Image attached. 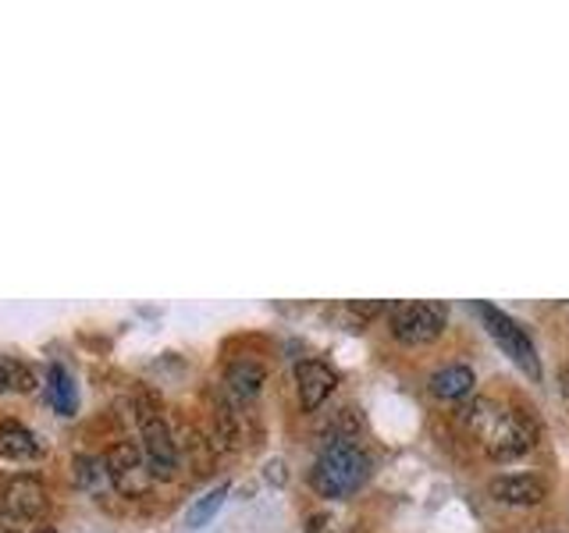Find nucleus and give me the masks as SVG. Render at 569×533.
<instances>
[{
  "mask_svg": "<svg viewBox=\"0 0 569 533\" xmlns=\"http://www.w3.org/2000/svg\"><path fill=\"white\" fill-rule=\"evenodd\" d=\"M136 420H139V449H142V455H147L153 476L171 480L178 470V441L171 434L168 420L160 416V409L153 402H142V399H139Z\"/></svg>",
  "mask_w": 569,
  "mask_h": 533,
  "instance_id": "obj_3",
  "label": "nucleus"
},
{
  "mask_svg": "<svg viewBox=\"0 0 569 533\" xmlns=\"http://www.w3.org/2000/svg\"><path fill=\"white\" fill-rule=\"evenodd\" d=\"M445 320L449 313L441 302H399V306H391V334L406 345H427L441 338Z\"/></svg>",
  "mask_w": 569,
  "mask_h": 533,
  "instance_id": "obj_5",
  "label": "nucleus"
},
{
  "mask_svg": "<svg viewBox=\"0 0 569 533\" xmlns=\"http://www.w3.org/2000/svg\"><path fill=\"white\" fill-rule=\"evenodd\" d=\"M349 310L360 316H378L385 310V302H349Z\"/></svg>",
  "mask_w": 569,
  "mask_h": 533,
  "instance_id": "obj_18",
  "label": "nucleus"
},
{
  "mask_svg": "<svg viewBox=\"0 0 569 533\" xmlns=\"http://www.w3.org/2000/svg\"><path fill=\"white\" fill-rule=\"evenodd\" d=\"M107 459V473H111V487L124 497H142L153 487V470L147 455L136 441H118L111 452L103 455Z\"/></svg>",
  "mask_w": 569,
  "mask_h": 533,
  "instance_id": "obj_6",
  "label": "nucleus"
},
{
  "mask_svg": "<svg viewBox=\"0 0 569 533\" xmlns=\"http://www.w3.org/2000/svg\"><path fill=\"white\" fill-rule=\"evenodd\" d=\"M296 388H299V405L313 413V409L325 405L335 388H338V373L325 360H299L296 363Z\"/></svg>",
  "mask_w": 569,
  "mask_h": 533,
  "instance_id": "obj_8",
  "label": "nucleus"
},
{
  "mask_svg": "<svg viewBox=\"0 0 569 533\" xmlns=\"http://www.w3.org/2000/svg\"><path fill=\"white\" fill-rule=\"evenodd\" d=\"M491 497L498 505H509V509H533L541 505L548 497V484L538 473H502V476H491L488 484Z\"/></svg>",
  "mask_w": 569,
  "mask_h": 533,
  "instance_id": "obj_7",
  "label": "nucleus"
},
{
  "mask_svg": "<svg viewBox=\"0 0 569 533\" xmlns=\"http://www.w3.org/2000/svg\"><path fill=\"white\" fill-rule=\"evenodd\" d=\"M0 455L4 459H36L40 455V441L22 423L4 420L0 423Z\"/></svg>",
  "mask_w": 569,
  "mask_h": 533,
  "instance_id": "obj_14",
  "label": "nucleus"
},
{
  "mask_svg": "<svg viewBox=\"0 0 569 533\" xmlns=\"http://www.w3.org/2000/svg\"><path fill=\"white\" fill-rule=\"evenodd\" d=\"M473 384H477V378H473V370H470V366L449 363V366H441V370L431 373V384H427V388H431V395H435V399L456 402V399L473 395Z\"/></svg>",
  "mask_w": 569,
  "mask_h": 533,
  "instance_id": "obj_11",
  "label": "nucleus"
},
{
  "mask_svg": "<svg viewBox=\"0 0 569 533\" xmlns=\"http://www.w3.org/2000/svg\"><path fill=\"white\" fill-rule=\"evenodd\" d=\"M307 533H352V526L349 520H342V515H335V512H317L310 515Z\"/></svg>",
  "mask_w": 569,
  "mask_h": 533,
  "instance_id": "obj_17",
  "label": "nucleus"
},
{
  "mask_svg": "<svg viewBox=\"0 0 569 533\" xmlns=\"http://www.w3.org/2000/svg\"><path fill=\"white\" fill-rule=\"evenodd\" d=\"M32 388H36L32 366L11 360V355H0V395L4 391H32Z\"/></svg>",
  "mask_w": 569,
  "mask_h": 533,
  "instance_id": "obj_16",
  "label": "nucleus"
},
{
  "mask_svg": "<svg viewBox=\"0 0 569 533\" xmlns=\"http://www.w3.org/2000/svg\"><path fill=\"white\" fill-rule=\"evenodd\" d=\"M40 533H58V530H40Z\"/></svg>",
  "mask_w": 569,
  "mask_h": 533,
  "instance_id": "obj_19",
  "label": "nucleus"
},
{
  "mask_svg": "<svg viewBox=\"0 0 569 533\" xmlns=\"http://www.w3.org/2000/svg\"><path fill=\"white\" fill-rule=\"evenodd\" d=\"M71 484L86 494H103L111 487V473H107V459L100 455H76L71 459Z\"/></svg>",
  "mask_w": 569,
  "mask_h": 533,
  "instance_id": "obj_12",
  "label": "nucleus"
},
{
  "mask_svg": "<svg viewBox=\"0 0 569 533\" xmlns=\"http://www.w3.org/2000/svg\"><path fill=\"white\" fill-rule=\"evenodd\" d=\"M0 505H4L8 515L14 520H36L47 509V491L36 476H14L8 480L4 494H0Z\"/></svg>",
  "mask_w": 569,
  "mask_h": 533,
  "instance_id": "obj_9",
  "label": "nucleus"
},
{
  "mask_svg": "<svg viewBox=\"0 0 569 533\" xmlns=\"http://www.w3.org/2000/svg\"><path fill=\"white\" fill-rule=\"evenodd\" d=\"M47 399H50V405L58 409L61 416H76L79 391H76V381H71V373L61 363H53L47 370Z\"/></svg>",
  "mask_w": 569,
  "mask_h": 533,
  "instance_id": "obj_13",
  "label": "nucleus"
},
{
  "mask_svg": "<svg viewBox=\"0 0 569 533\" xmlns=\"http://www.w3.org/2000/svg\"><path fill=\"white\" fill-rule=\"evenodd\" d=\"M367 473L370 459L356 444V438H331L313 462L310 484L320 497H349L352 491L363 487Z\"/></svg>",
  "mask_w": 569,
  "mask_h": 533,
  "instance_id": "obj_2",
  "label": "nucleus"
},
{
  "mask_svg": "<svg viewBox=\"0 0 569 533\" xmlns=\"http://www.w3.org/2000/svg\"><path fill=\"white\" fill-rule=\"evenodd\" d=\"M477 313L485 316V328L498 342V349H502L509 360L527 373V378L538 381L541 378V363H538V352H533V342L527 338V331L516 324L509 313H502L498 306H488V302H477Z\"/></svg>",
  "mask_w": 569,
  "mask_h": 533,
  "instance_id": "obj_4",
  "label": "nucleus"
},
{
  "mask_svg": "<svg viewBox=\"0 0 569 533\" xmlns=\"http://www.w3.org/2000/svg\"><path fill=\"white\" fill-rule=\"evenodd\" d=\"M462 420L480 441V449L498 462L520 459L538 444V423H533L527 409H509L495 399H473L462 409Z\"/></svg>",
  "mask_w": 569,
  "mask_h": 533,
  "instance_id": "obj_1",
  "label": "nucleus"
},
{
  "mask_svg": "<svg viewBox=\"0 0 569 533\" xmlns=\"http://www.w3.org/2000/svg\"><path fill=\"white\" fill-rule=\"evenodd\" d=\"M224 497H228V484H218V487H213L210 494H203L200 502H196V505L186 512V526H189V530H203V526L213 520V515L221 512Z\"/></svg>",
  "mask_w": 569,
  "mask_h": 533,
  "instance_id": "obj_15",
  "label": "nucleus"
},
{
  "mask_svg": "<svg viewBox=\"0 0 569 533\" xmlns=\"http://www.w3.org/2000/svg\"><path fill=\"white\" fill-rule=\"evenodd\" d=\"M267 381V366L257 360H236L224 370V388L236 402H253Z\"/></svg>",
  "mask_w": 569,
  "mask_h": 533,
  "instance_id": "obj_10",
  "label": "nucleus"
}]
</instances>
